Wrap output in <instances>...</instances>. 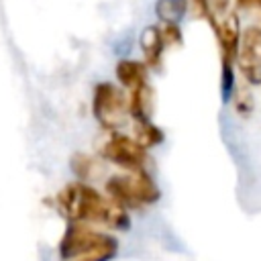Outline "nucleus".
I'll return each instance as SVG.
<instances>
[{"mask_svg": "<svg viewBox=\"0 0 261 261\" xmlns=\"http://www.w3.org/2000/svg\"><path fill=\"white\" fill-rule=\"evenodd\" d=\"M55 208L67 222L73 224L104 226L118 232L130 228L128 210L86 181L75 179L65 184L55 196Z\"/></svg>", "mask_w": 261, "mask_h": 261, "instance_id": "nucleus-1", "label": "nucleus"}, {"mask_svg": "<svg viewBox=\"0 0 261 261\" xmlns=\"http://www.w3.org/2000/svg\"><path fill=\"white\" fill-rule=\"evenodd\" d=\"M118 239L88 224L67 222L57 245L61 261H112L118 255Z\"/></svg>", "mask_w": 261, "mask_h": 261, "instance_id": "nucleus-2", "label": "nucleus"}, {"mask_svg": "<svg viewBox=\"0 0 261 261\" xmlns=\"http://www.w3.org/2000/svg\"><path fill=\"white\" fill-rule=\"evenodd\" d=\"M104 194L126 210H139L153 206L161 198V190L151 171H124L108 175L104 181Z\"/></svg>", "mask_w": 261, "mask_h": 261, "instance_id": "nucleus-3", "label": "nucleus"}, {"mask_svg": "<svg viewBox=\"0 0 261 261\" xmlns=\"http://www.w3.org/2000/svg\"><path fill=\"white\" fill-rule=\"evenodd\" d=\"M92 116L104 130H118L128 118L126 92L112 82L96 84L92 92Z\"/></svg>", "mask_w": 261, "mask_h": 261, "instance_id": "nucleus-4", "label": "nucleus"}, {"mask_svg": "<svg viewBox=\"0 0 261 261\" xmlns=\"http://www.w3.org/2000/svg\"><path fill=\"white\" fill-rule=\"evenodd\" d=\"M98 153L104 161L124 169V171H149V151L141 149L130 135H124L120 130L108 133V137L100 143Z\"/></svg>", "mask_w": 261, "mask_h": 261, "instance_id": "nucleus-5", "label": "nucleus"}, {"mask_svg": "<svg viewBox=\"0 0 261 261\" xmlns=\"http://www.w3.org/2000/svg\"><path fill=\"white\" fill-rule=\"evenodd\" d=\"M234 67L249 86H261V27H247L243 31Z\"/></svg>", "mask_w": 261, "mask_h": 261, "instance_id": "nucleus-6", "label": "nucleus"}, {"mask_svg": "<svg viewBox=\"0 0 261 261\" xmlns=\"http://www.w3.org/2000/svg\"><path fill=\"white\" fill-rule=\"evenodd\" d=\"M210 29L214 31V37H216V43H218L220 61H232L234 63L237 53H239V45H241V37H243L241 16H239L237 8H232L222 18L214 20L210 24Z\"/></svg>", "mask_w": 261, "mask_h": 261, "instance_id": "nucleus-7", "label": "nucleus"}, {"mask_svg": "<svg viewBox=\"0 0 261 261\" xmlns=\"http://www.w3.org/2000/svg\"><path fill=\"white\" fill-rule=\"evenodd\" d=\"M128 100V118L133 122H149L153 120V110H155V90L151 82L139 84L133 90L126 92Z\"/></svg>", "mask_w": 261, "mask_h": 261, "instance_id": "nucleus-8", "label": "nucleus"}, {"mask_svg": "<svg viewBox=\"0 0 261 261\" xmlns=\"http://www.w3.org/2000/svg\"><path fill=\"white\" fill-rule=\"evenodd\" d=\"M141 51H143V63L149 67V69H157L163 61V53H165V41L161 37V29L159 24H149L145 27L143 35H141Z\"/></svg>", "mask_w": 261, "mask_h": 261, "instance_id": "nucleus-9", "label": "nucleus"}, {"mask_svg": "<svg viewBox=\"0 0 261 261\" xmlns=\"http://www.w3.org/2000/svg\"><path fill=\"white\" fill-rule=\"evenodd\" d=\"M114 73H116L118 86L124 88L126 92L139 84L149 82V67L139 59H120L114 67Z\"/></svg>", "mask_w": 261, "mask_h": 261, "instance_id": "nucleus-10", "label": "nucleus"}, {"mask_svg": "<svg viewBox=\"0 0 261 261\" xmlns=\"http://www.w3.org/2000/svg\"><path fill=\"white\" fill-rule=\"evenodd\" d=\"M188 0H155V16L161 24H181L188 14Z\"/></svg>", "mask_w": 261, "mask_h": 261, "instance_id": "nucleus-11", "label": "nucleus"}, {"mask_svg": "<svg viewBox=\"0 0 261 261\" xmlns=\"http://www.w3.org/2000/svg\"><path fill=\"white\" fill-rule=\"evenodd\" d=\"M130 137H133V141H135L141 149H145V151H149V149H153V147H159V145L165 141L163 128L157 126L153 120H149V122H135Z\"/></svg>", "mask_w": 261, "mask_h": 261, "instance_id": "nucleus-12", "label": "nucleus"}, {"mask_svg": "<svg viewBox=\"0 0 261 261\" xmlns=\"http://www.w3.org/2000/svg\"><path fill=\"white\" fill-rule=\"evenodd\" d=\"M69 167L73 171V175L77 177V181H94L96 177L102 175V165L100 161L94 157V155H88V153H75L71 159H69Z\"/></svg>", "mask_w": 261, "mask_h": 261, "instance_id": "nucleus-13", "label": "nucleus"}, {"mask_svg": "<svg viewBox=\"0 0 261 261\" xmlns=\"http://www.w3.org/2000/svg\"><path fill=\"white\" fill-rule=\"evenodd\" d=\"M230 102H232V112L243 120H249L251 114L255 112V98L249 86H243V88L237 86V90L230 96Z\"/></svg>", "mask_w": 261, "mask_h": 261, "instance_id": "nucleus-14", "label": "nucleus"}, {"mask_svg": "<svg viewBox=\"0 0 261 261\" xmlns=\"http://www.w3.org/2000/svg\"><path fill=\"white\" fill-rule=\"evenodd\" d=\"M237 67L232 61H220V100L224 104L230 102L232 92L237 90Z\"/></svg>", "mask_w": 261, "mask_h": 261, "instance_id": "nucleus-15", "label": "nucleus"}, {"mask_svg": "<svg viewBox=\"0 0 261 261\" xmlns=\"http://www.w3.org/2000/svg\"><path fill=\"white\" fill-rule=\"evenodd\" d=\"M161 37L165 41V47H181L184 45V33L179 24H161Z\"/></svg>", "mask_w": 261, "mask_h": 261, "instance_id": "nucleus-16", "label": "nucleus"}, {"mask_svg": "<svg viewBox=\"0 0 261 261\" xmlns=\"http://www.w3.org/2000/svg\"><path fill=\"white\" fill-rule=\"evenodd\" d=\"M232 10V0H210V12H212V18L208 24H212L214 20L222 18L224 14H228Z\"/></svg>", "mask_w": 261, "mask_h": 261, "instance_id": "nucleus-17", "label": "nucleus"}, {"mask_svg": "<svg viewBox=\"0 0 261 261\" xmlns=\"http://www.w3.org/2000/svg\"><path fill=\"white\" fill-rule=\"evenodd\" d=\"M188 4H190V8L196 10V14H198L200 18H204L206 22H210V18H212L210 0H188Z\"/></svg>", "mask_w": 261, "mask_h": 261, "instance_id": "nucleus-18", "label": "nucleus"}, {"mask_svg": "<svg viewBox=\"0 0 261 261\" xmlns=\"http://www.w3.org/2000/svg\"><path fill=\"white\" fill-rule=\"evenodd\" d=\"M232 2H234V6L239 10H249L253 6V0H232Z\"/></svg>", "mask_w": 261, "mask_h": 261, "instance_id": "nucleus-19", "label": "nucleus"}, {"mask_svg": "<svg viewBox=\"0 0 261 261\" xmlns=\"http://www.w3.org/2000/svg\"><path fill=\"white\" fill-rule=\"evenodd\" d=\"M253 4H255V6L259 8V10H261V0H253Z\"/></svg>", "mask_w": 261, "mask_h": 261, "instance_id": "nucleus-20", "label": "nucleus"}]
</instances>
